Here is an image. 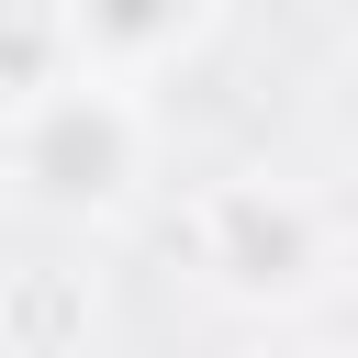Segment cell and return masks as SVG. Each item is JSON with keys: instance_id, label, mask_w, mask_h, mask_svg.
<instances>
[{"instance_id": "cell-2", "label": "cell", "mask_w": 358, "mask_h": 358, "mask_svg": "<svg viewBox=\"0 0 358 358\" xmlns=\"http://www.w3.org/2000/svg\"><path fill=\"white\" fill-rule=\"evenodd\" d=\"M190 246L235 302H313L336 268V213L302 179H224V190H201Z\"/></svg>"}, {"instance_id": "cell-6", "label": "cell", "mask_w": 358, "mask_h": 358, "mask_svg": "<svg viewBox=\"0 0 358 358\" xmlns=\"http://www.w3.org/2000/svg\"><path fill=\"white\" fill-rule=\"evenodd\" d=\"M336 134H347V145H358V56H347V67H336Z\"/></svg>"}, {"instance_id": "cell-3", "label": "cell", "mask_w": 358, "mask_h": 358, "mask_svg": "<svg viewBox=\"0 0 358 358\" xmlns=\"http://www.w3.org/2000/svg\"><path fill=\"white\" fill-rule=\"evenodd\" d=\"M56 22H67V56H78L90 78L145 90L157 67H179V56H190L201 0H56Z\"/></svg>"}, {"instance_id": "cell-4", "label": "cell", "mask_w": 358, "mask_h": 358, "mask_svg": "<svg viewBox=\"0 0 358 358\" xmlns=\"http://www.w3.org/2000/svg\"><path fill=\"white\" fill-rule=\"evenodd\" d=\"M90 324H101V302H90L78 268H11V280H0V336H11V358H78Z\"/></svg>"}, {"instance_id": "cell-1", "label": "cell", "mask_w": 358, "mask_h": 358, "mask_svg": "<svg viewBox=\"0 0 358 358\" xmlns=\"http://www.w3.org/2000/svg\"><path fill=\"white\" fill-rule=\"evenodd\" d=\"M0 168H11V190H22L34 213L112 224V213L145 190V168H157V123H145V101H134L123 78L67 67L56 90L0 101Z\"/></svg>"}, {"instance_id": "cell-5", "label": "cell", "mask_w": 358, "mask_h": 358, "mask_svg": "<svg viewBox=\"0 0 358 358\" xmlns=\"http://www.w3.org/2000/svg\"><path fill=\"white\" fill-rule=\"evenodd\" d=\"M78 56H67V22H56V0H0V101H34V90H56Z\"/></svg>"}]
</instances>
